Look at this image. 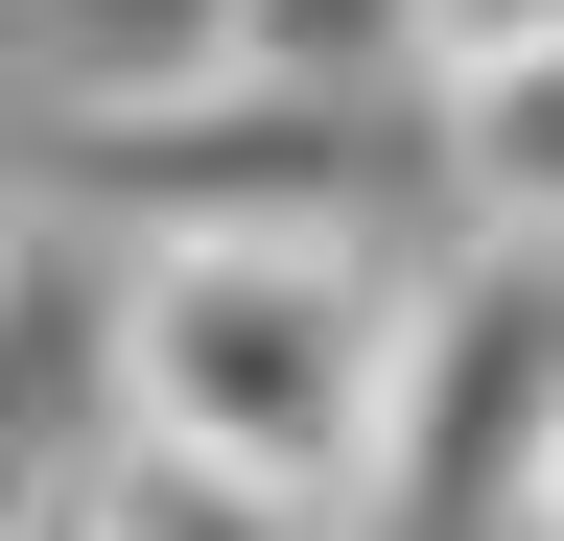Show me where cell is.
Wrapping results in <instances>:
<instances>
[{"label":"cell","instance_id":"8992f818","mask_svg":"<svg viewBox=\"0 0 564 541\" xmlns=\"http://www.w3.org/2000/svg\"><path fill=\"white\" fill-rule=\"evenodd\" d=\"M70 495H95V541H352V518H306V495H236V470H188V447H95Z\"/></svg>","mask_w":564,"mask_h":541},{"label":"cell","instance_id":"7a4b0ae2","mask_svg":"<svg viewBox=\"0 0 564 541\" xmlns=\"http://www.w3.org/2000/svg\"><path fill=\"white\" fill-rule=\"evenodd\" d=\"M541 470H564V236H447L400 283L352 541H541Z\"/></svg>","mask_w":564,"mask_h":541},{"label":"cell","instance_id":"ba28073f","mask_svg":"<svg viewBox=\"0 0 564 541\" xmlns=\"http://www.w3.org/2000/svg\"><path fill=\"white\" fill-rule=\"evenodd\" d=\"M564 0H423V72H447V47H541Z\"/></svg>","mask_w":564,"mask_h":541},{"label":"cell","instance_id":"277c9868","mask_svg":"<svg viewBox=\"0 0 564 541\" xmlns=\"http://www.w3.org/2000/svg\"><path fill=\"white\" fill-rule=\"evenodd\" d=\"M118 447V236L0 213V495H70Z\"/></svg>","mask_w":564,"mask_h":541},{"label":"cell","instance_id":"3957f363","mask_svg":"<svg viewBox=\"0 0 564 541\" xmlns=\"http://www.w3.org/2000/svg\"><path fill=\"white\" fill-rule=\"evenodd\" d=\"M400 188H423V95L188 72V95L47 118V213H95V236H377Z\"/></svg>","mask_w":564,"mask_h":541},{"label":"cell","instance_id":"30bf717a","mask_svg":"<svg viewBox=\"0 0 564 541\" xmlns=\"http://www.w3.org/2000/svg\"><path fill=\"white\" fill-rule=\"evenodd\" d=\"M541 541H564V470H541Z\"/></svg>","mask_w":564,"mask_h":541},{"label":"cell","instance_id":"5b68a950","mask_svg":"<svg viewBox=\"0 0 564 541\" xmlns=\"http://www.w3.org/2000/svg\"><path fill=\"white\" fill-rule=\"evenodd\" d=\"M423 188H447L470 236H564V24L423 72Z\"/></svg>","mask_w":564,"mask_h":541},{"label":"cell","instance_id":"6da1fadb","mask_svg":"<svg viewBox=\"0 0 564 541\" xmlns=\"http://www.w3.org/2000/svg\"><path fill=\"white\" fill-rule=\"evenodd\" d=\"M400 377V259L377 236H118V447H188L236 495L352 518Z\"/></svg>","mask_w":564,"mask_h":541},{"label":"cell","instance_id":"9c48e42d","mask_svg":"<svg viewBox=\"0 0 564 541\" xmlns=\"http://www.w3.org/2000/svg\"><path fill=\"white\" fill-rule=\"evenodd\" d=\"M0 541H95V495H24V518H0Z\"/></svg>","mask_w":564,"mask_h":541},{"label":"cell","instance_id":"52a82bcc","mask_svg":"<svg viewBox=\"0 0 564 541\" xmlns=\"http://www.w3.org/2000/svg\"><path fill=\"white\" fill-rule=\"evenodd\" d=\"M236 72H282V95H423V0H236Z\"/></svg>","mask_w":564,"mask_h":541}]
</instances>
